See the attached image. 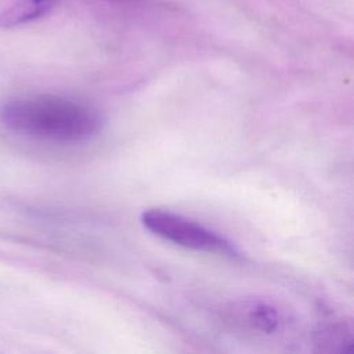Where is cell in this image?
Instances as JSON below:
<instances>
[{
    "label": "cell",
    "mask_w": 354,
    "mask_h": 354,
    "mask_svg": "<svg viewBox=\"0 0 354 354\" xmlns=\"http://www.w3.org/2000/svg\"><path fill=\"white\" fill-rule=\"evenodd\" d=\"M0 123L19 136L58 144H76L97 136L102 118L95 108L82 101L37 94L1 104Z\"/></svg>",
    "instance_id": "6da1fadb"
},
{
    "label": "cell",
    "mask_w": 354,
    "mask_h": 354,
    "mask_svg": "<svg viewBox=\"0 0 354 354\" xmlns=\"http://www.w3.org/2000/svg\"><path fill=\"white\" fill-rule=\"evenodd\" d=\"M142 225L156 236L174 245L206 253L239 256L227 238L203 224L166 209H148L141 214Z\"/></svg>",
    "instance_id": "7a4b0ae2"
},
{
    "label": "cell",
    "mask_w": 354,
    "mask_h": 354,
    "mask_svg": "<svg viewBox=\"0 0 354 354\" xmlns=\"http://www.w3.org/2000/svg\"><path fill=\"white\" fill-rule=\"evenodd\" d=\"M224 315L234 326L261 336H275L288 325L283 310L264 299L238 300L225 308Z\"/></svg>",
    "instance_id": "3957f363"
},
{
    "label": "cell",
    "mask_w": 354,
    "mask_h": 354,
    "mask_svg": "<svg viewBox=\"0 0 354 354\" xmlns=\"http://www.w3.org/2000/svg\"><path fill=\"white\" fill-rule=\"evenodd\" d=\"M315 343L322 351L347 353L353 347V328L340 319L329 321L315 332Z\"/></svg>",
    "instance_id": "277c9868"
},
{
    "label": "cell",
    "mask_w": 354,
    "mask_h": 354,
    "mask_svg": "<svg viewBox=\"0 0 354 354\" xmlns=\"http://www.w3.org/2000/svg\"><path fill=\"white\" fill-rule=\"evenodd\" d=\"M54 0H17L0 12V28H14L32 22L48 12Z\"/></svg>",
    "instance_id": "5b68a950"
}]
</instances>
